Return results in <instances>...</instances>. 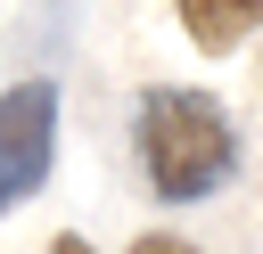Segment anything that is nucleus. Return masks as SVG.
<instances>
[{
    "label": "nucleus",
    "mask_w": 263,
    "mask_h": 254,
    "mask_svg": "<svg viewBox=\"0 0 263 254\" xmlns=\"http://www.w3.org/2000/svg\"><path fill=\"white\" fill-rule=\"evenodd\" d=\"M140 172L164 205H205L214 188L238 180V123L222 115L214 90H189V82H148L140 90Z\"/></svg>",
    "instance_id": "obj_1"
},
{
    "label": "nucleus",
    "mask_w": 263,
    "mask_h": 254,
    "mask_svg": "<svg viewBox=\"0 0 263 254\" xmlns=\"http://www.w3.org/2000/svg\"><path fill=\"white\" fill-rule=\"evenodd\" d=\"M58 164V82L33 74V82H8L0 90V213L25 205Z\"/></svg>",
    "instance_id": "obj_2"
},
{
    "label": "nucleus",
    "mask_w": 263,
    "mask_h": 254,
    "mask_svg": "<svg viewBox=\"0 0 263 254\" xmlns=\"http://www.w3.org/2000/svg\"><path fill=\"white\" fill-rule=\"evenodd\" d=\"M173 16L205 57H230V49H247L263 33V0H173Z\"/></svg>",
    "instance_id": "obj_3"
},
{
    "label": "nucleus",
    "mask_w": 263,
    "mask_h": 254,
    "mask_svg": "<svg viewBox=\"0 0 263 254\" xmlns=\"http://www.w3.org/2000/svg\"><path fill=\"white\" fill-rule=\"evenodd\" d=\"M132 254H197V246H189V238H173V229H148Z\"/></svg>",
    "instance_id": "obj_4"
},
{
    "label": "nucleus",
    "mask_w": 263,
    "mask_h": 254,
    "mask_svg": "<svg viewBox=\"0 0 263 254\" xmlns=\"http://www.w3.org/2000/svg\"><path fill=\"white\" fill-rule=\"evenodd\" d=\"M49 254H99V246H90V238H74V229H66V238H58V246H49Z\"/></svg>",
    "instance_id": "obj_5"
}]
</instances>
